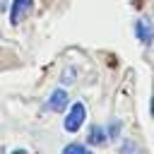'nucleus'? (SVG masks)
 Segmentation results:
<instances>
[{"instance_id":"nucleus-9","label":"nucleus","mask_w":154,"mask_h":154,"mask_svg":"<svg viewBox=\"0 0 154 154\" xmlns=\"http://www.w3.org/2000/svg\"><path fill=\"white\" fill-rule=\"evenodd\" d=\"M12 154H29V152H26V149H14Z\"/></svg>"},{"instance_id":"nucleus-11","label":"nucleus","mask_w":154,"mask_h":154,"mask_svg":"<svg viewBox=\"0 0 154 154\" xmlns=\"http://www.w3.org/2000/svg\"><path fill=\"white\" fill-rule=\"evenodd\" d=\"M0 154H5V149H2V144H0Z\"/></svg>"},{"instance_id":"nucleus-6","label":"nucleus","mask_w":154,"mask_h":154,"mask_svg":"<svg viewBox=\"0 0 154 154\" xmlns=\"http://www.w3.org/2000/svg\"><path fill=\"white\" fill-rule=\"evenodd\" d=\"M63 154H94V152H91L87 144H79V142H70V144H65Z\"/></svg>"},{"instance_id":"nucleus-5","label":"nucleus","mask_w":154,"mask_h":154,"mask_svg":"<svg viewBox=\"0 0 154 154\" xmlns=\"http://www.w3.org/2000/svg\"><path fill=\"white\" fill-rule=\"evenodd\" d=\"M87 140H89V144L101 147V144H106V142H108V132H106V128H103V125H94V128L89 130Z\"/></svg>"},{"instance_id":"nucleus-7","label":"nucleus","mask_w":154,"mask_h":154,"mask_svg":"<svg viewBox=\"0 0 154 154\" xmlns=\"http://www.w3.org/2000/svg\"><path fill=\"white\" fill-rule=\"evenodd\" d=\"M120 154H144L135 142H130V140H125L123 144H120Z\"/></svg>"},{"instance_id":"nucleus-1","label":"nucleus","mask_w":154,"mask_h":154,"mask_svg":"<svg viewBox=\"0 0 154 154\" xmlns=\"http://www.w3.org/2000/svg\"><path fill=\"white\" fill-rule=\"evenodd\" d=\"M84 120H87V106L82 101H77V103H72L67 108V116H65V123L63 125H65L67 132H77L84 125Z\"/></svg>"},{"instance_id":"nucleus-10","label":"nucleus","mask_w":154,"mask_h":154,"mask_svg":"<svg viewBox=\"0 0 154 154\" xmlns=\"http://www.w3.org/2000/svg\"><path fill=\"white\" fill-rule=\"evenodd\" d=\"M152 116H154V96H152Z\"/></svg>"},{"instance_id":"nucleus-8","label":"nucleus","mask_w":154,"mask_h":154,"mask_svg":"<svg viewBox=\"0 0 154 154\" xmlns=\"http://www.w3.org/2000/svg\"><path fill=\"white\" fill-rule=\"evenodd\" d=\"M106 132H108V140H111V137H118V135H120V120H113Z\"/></svg>"},{"instance_id":"nucleus-2","label":"nucleus","mask_w":154,"mask_h":154,"mask_svg":"<svg viewBox=\"0 0 154 154\" xmlns=\"http://www.w3.org/2000/svg\"><path fill=\"white\" fill-rule=\"evenodd\" d=\"M31 10H34V0H12V5H10V22L19 24L22 19L29 17Z\"/></svg>"},{"instance_id":"nucleus-4","label":"nucleus","mask_w":154,"mask_h":154,"mask_svg":"<svg viewBox=\"0 0 154 154\" xmlns=\"http://www.w3.org/2000/svg\"><path fill=\"white\" fill-rule=\"evenodd\" d=\"M135 34H137V38H140L142 43H149V41L154 38V26H152V22H149V19H137V22H135Z\"/></svg>"},{"instance_id":"nucleus-3","label":"nucleus","mask_w":154,"mask_h":154,"mask_svg":"<svg viewBox=\"0 0 154 154\" xmlns=\"http://www.w3.org/2000/svg\"><path fill=\"white\" fill-rule=\"evenodd\" d=\"M67 106H70L67 91H65V89H53L51 96H48V101H46V108L53 111V113H60V111H65Z\"/></svg>"}]
</instances>
